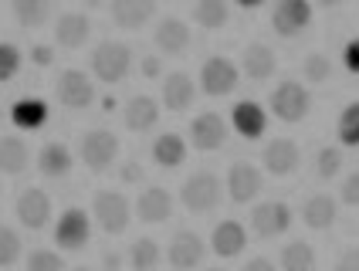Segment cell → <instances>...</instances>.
I'll return each mask as SVG.
<instances>
[{"label": "cell", "mask_w": 359, "mask_h": 271, "mask_svg": "<svg viewBox=\"0 0 359 271\" xmlns=\"http://www.w3.org/2000/svg\"><path fill=\"white\" fill-rule=\"evenodd\" d=\"M92 75L105 85H119L122 78L133 72V48L122 41H99V48L92 51Z\"/></svg>", "instance_id": "6da1fadb"}, {"label": "cell", "mask_w": 359, "mask_h": 271, "mask_svg": "<svg viewBox=\"0 0 359 271\" xmlns=\"http://www.w3.org/2000/svg\"><path fill=\"white\" fill-rule=\"evenodd\" d=\"M79 156L92 173H109L112 163L119 159V136L109 129H88L81 136Z\"/></svg>", "instance_id": "7a4b0ae2"}, {"label": "cell", "mask_w": 359, "mask_h": 271, "mask_svg": "<svg viewBox=\"0 0 359 271\" xmlns=\"http://www.w3.org/2000/svg\"><path fill=\"white\" fill-rule=\"evenodd\" d=\"M268 109H271V116L278 119V122L295 126V122H302V119L309 116L312 95H309V88L302 81H281L278 88L271 92V98H268Z\"/></svg>", "instance_id": "3957f363"}, {"label": "cell", "mask_w": 359, "mask_h": 271, "mask_svg": "<svg viewBox=\"0 0 359 271\" xmlns=\"http://www.w3.org/2000/svg\"><path fill=\"white\" fill-rule=\"evenodd\" d=\"M220 197H224V187H220V180L210 170H197V173H190L183 180V187H180V200H183V207L194 213H207L214 211L220 204Z\"/></svg>", "instance_id": "277c9868"}, {"label": "cell", "mask_w": 359, "mask_h": 271, "mask_svg": "<svg viewBox=\"0 0 359 271\" xmlns=\"http://www.w3.org/2000/svg\"><path fill=\"white\" fill-rule=\"evenodd\" d=\"M92 217H95V224H99L105 234H122L129 227V220H133V204L126 200V194L119 190H99L95 200H92Z\"/></svg>", "instance_id": "5b68a950"}, {"label": "cell", "mask_w": 359, "mask_h": 271, "mask_svg": "<svg viewBox=\"0 0 359 271\" xmlns=\"http://www.w3.org/2000/svg\"><path fill=\"white\" fill-rule=\"evenodd\" d=\"M241 85V68L224 55H214L200 65V92L210 98H224L231 95Z\"/></svg>", "instance_id": "8992f818"}, {"label": "cell", "mask_w": 359, "mask_h": 271, "mask_svg": "<svg viewBox=\"0 0 359 271\" xmlns=\"http://www.w3.org/2000/svg\"><path fill=\"white\" fill-rule=\"evenodd\" d=\"M55 98H58L65 109L72 112H81L95 102V81L85 75L81 68H65L55 81Z\"/></svg>", "instance_id": "52a82bcc"}, {"label": "cell", "mask_w": 359, "mask_h": 271, "mask_svg": "<svg viewBox=\"0 0 359 271\" xmlns=\"http://www.w3.org/2000/svg\"><path fill=\"white\" fill-rule=\"evenodd\" d=\"M92 237V217L81 207H68L61 211L58 224H55V244L61 251H85Z\"/></svg>", "instance_id": "ba28073f"}, {"label": "cell", "mask_w": 359, "mask_h": 271, "mask_svg": "<svg viewBox=\"0 0 359 271\" xmlns=\"http://www.w3.org/2000/svg\"><path fill=\"white\" fill-rule=\"evenodd\" d=\"M312 24V4L309 0H278L271 7V27L278 38H299Z\"/></svg>", "instance_id": "9c48e42d"}, {"label": "cell", "mask_w": 359, "mask_h": 271, "mask_svg": "<svg viewBox=\"0 0 359 271\" xmlns=\"http://www.w3.org/2000/svg\"><path fill=\"white\" fill-rule=\"evenodd\" d=\"M292 220H295V213H292L288 204L264 200V204H258L251 211V231L258 234V237H281V234L292 227Z\"/></svg>", "instance_id": "30bf717a"}, {"label": "cell", "mask_w": 359, "mask_h": 271, "mask_svg": "<svg viewBox=\"0 0 359 271\" xmlns=\"http://www.w3.org/2000/svg\"><path fill=\"white\" fill-rule=\"evenodd\" d=\"M14 213H18L20 227L27 231H44L51 224V197L38 190V187H27L24 194L14 200Z\"/></svg>", "instance_id": "8fae6325"}, {"label": "cell", "mask_w": 359, "mask_h": 271, "mask_svg": "<svg viewBox=\"0 0 359 271\" xmlns=\"http://www.w3.org/2000/svg\"><path fill=\"white\" fill-rule=\"evenodd\" d=\"M224 143H227V122L217 112H200L190 122V146L197 153H217Z\"/></svg>", "instance_id": "7c38bea8"}, {"label": "cell", "mask_w": 359, "mask_h": 271, "mask_svg": "<svg viewBox=\"0 0 359 271\" xmlns=\"http://www.w3.org/2000/svg\"><path fill=\"white\" fill-rule=\"evenodd\" d=\"M231 126H234V133L241 139L255 143V139L268 133V109L261 102H255V98H241L238 105L231 109Z\"/></svg>", "instance_id": "4fadbf2b"}, {"label": "cell", "mask_w": 359, "mask_h": 271, "mask_svg": "<svg viewBox=\"0 0 359 271\" xmlns=\"http://www.w3.org/2000/svg\"><path fill=\"white\" fill-rule=\"evenodd\" d=\"M264 190V176L255 163H234L227 170V194L234 204H251Z\"/></svg>", "instance_id": "5bb4252c"}, {"label": "cell", "mask_w": 359, "mask_h": 271, "mask_svg": "<svg viewBox=\"0 0 359 271\" xmlns=\"http://www.w3.org/2000/svg\"><path fill=\"white\" fill-rule=\"evenodd\" d=\"M261 163H264V170L271 176H292L302 163L299 143H292V139H271L264 146V153H261Z\"/></svg>", "instance_id": "9a60e30c"}, {"label": "cell", "mask_w": 359, "mask_h": 271, "mask_svg": "<svg viewBox=\"0 0 359 271\" xmlns=\"http://www.w3.org/2000/svg\"><path fill=\"white\" fill-rule=\"evenodd\" d=\"M203 258H207V244H203V237H200L197 231L173 234L170 251H166V261H170L173 268H197V265H203Z\"/></svg>", "instance_id": "2e32d148"}, {"label": "cell", "mask_w": 359, "mask_h": 271, "mask_svg": "<svg viewBox=\"0 0 359 271\" xmlns=\"http://www.w3.org/2000/svg\"><path fill=\"white\" fill-rule=\"evenodd\" d=\"M244 248H248V227L238 220H220L210 234V251L217 254L220 261H234Z\"/></svg>", "instance_id": "e0dca14e"}, {"label": "cell", "mask_w": 359, "mask_h": 271, "mask_svg": "<svg viewBox=\"0 0 359 271\" xmlns=\"http://www.w3.org/2000/svg\"><path fill=\"white\" fill-rule=\"evenodd\" d=\"M88 38H92V20H88V14L68 11V14H61V18L55 20V44H58V48L75 51V48H81Z\"/></svg>", "instance_id": "ac0fdd59"}, {"label": "cell", "mask_w": 359, "mask_h": 271, "mask_svg": "<svg viewBox=\"0 0 359 271\" xmlns=\"http://www.w3.org/2000/svg\"><path fill=\"white\" fill-rule=\"evenodd\" d=\"M122 122L129 133H149L160 122V102L153 95H133L122 109Z\"/></svg>", "instance_id": "d6986e66"}, {"label": "cell", "mask_w": 359, "mask_h": 271, "mask_svg": "<svg viewBox=\"0 0 359 271\" xmlns=\"http://www.w3.org/2000/svg\"><path fill=\"white\" fill-rule=\"evenodd\" d=\"M194 102H197V81L194 78L187 72L166 75V81H163V105L170 112H187V109H194Z\"/></svg>", "instance_id": "ffe728a7"}, {"label": "cell", "mask_w": 359, "mask_h": 271, "mask_svg": "<svg viewBox=\"0 0 359 271\" xmlns=\"http://www.w3.org/2000/svg\"><path fill=\"white\" fill-rule=\"evenodd\" d=\"M241 72L251 78V81H268V78L278 72V58H275V51L268 44L251 41L244 48V55H241Z\"/></svg>", "instance_id": "44dd1931"}, {"label": "cell", "mask_w": 359, "mask_h": 271, "mask_svg": "<svg viewBox=\"0 0 359 271\" xmlns=\"http://www.w3.org/2000/svg\"><path fill=\"white\" fill-rule=\"evenodd\" d=\"M48 119H51V109H48L44 98L24 95L11 105V122H14L18 129H24V133H38V129H44Z\"/></svg>", "instance_id": "7402d4cb"}, {"label": "cell", "mask_w": 359, "mask_h": 271, "mask_svg": "<svg viewBox=\"0 0 359 271\" xmlns=\"http://www.w3.org/2000/svg\"><path fill=\"white\" fill-rule=\"evenodd\" d=\"M173 213V197L166 187H146L136 200V217L142 224H163Z\"/></svg>", "instance_id": "603a6c76"}, {"label": "cell", "mask_w": 359, "mask_h": 271, "mask_svg": "<svg viewBox=\"0 0 359 271\" xmlns=\"http://www.w3.org/2000/svg\"><path fill=\"white\" fill-rule=\"evenodd\" d=\"M153 41H156V48H160L163 55H183L187 48H190V27H187V20L180 18H163L156 24V31H153Z\"/></svg>", "instance_id": "cb8c5ba5"}, {"label": "cell", "mask_w": 359, "mask_h": 271, "mask_svg": "<svg viewBox=\"0 0 359 271\" xmlns=\"http://www.w3.org/2000/svg\"><path fill=\"white\" fill-rule=\"evenodd\" d=\"M156 14V0H112V20L126 31H142Z\"/></svg>", "instance_id": "d4e9b609"}, {"label": "cell", "mask_w": 359, "mask_h": 271, "mask_svg": "<svg viewBox=\"0 0 359 271\" xmlns=\"http://www.w3.org/2000/svg\"><path fill=\"white\" fill-rule=\"evenodd\" d=\"M72 166H75V156L72 150L65 146V143H44L38 153V173L44 180H61V176L72 173Z\"/></svg>", "instance_id": "484cf974"}, {"label": "cell", "mask_w": 359, "mask_h": 271, "mask_svg": "<svg viewBox=\"0 0 359 271\" xmlns=\"http://www.w3.org/2000/svg\"><path fill=\"white\" fill-rule=\"evenodd\" d=\"M336 213H339V207L329 194H316L302 204V220L309 231H329L336 224Z\"/></svg>", "instance_id": "4316f807"}, {"label": "cell", "mask_w": 359, "mask_h": 271, "mask_svg": "<svg viewBox=\"0 0 359 271\" xmlns=\"http://www.w3.org/2000/svg\"><path fill=\"white\" fill-rule=\"evenodd\" d=\"M31 163V150L20 136H0V173L20 176Z\"/></svg>", "instance_id": "83f0119b"}, {"label": "cell", "mask_w": 359, "mask_h": 271, "mask_svg": "<svg viewBox=\"0 0 359 271\" xmlns=\"http://www.w3.org/2000/svg\"><path fill=\"white\" fill-rule=\"evenodd\" d=\"M153 163L163 166V170H177L187 163V139L180 133H163L156 143H153Z\"/></svg>", "instance_id": "f1b7e54d"}, {"label": "cell", "mask_w": 359, "mask_h": 271, "mask_svg": "<svg viewBox=\"0 0 359 271\" xmlns=\"http://www.w3.org/2000/svg\"><path fill=\"white\" fill-rule=\"evenodd\" d=\"M11 14L20 27H41L51 18V0H11Z\"/></svg>", "instance_id": "f546056e"}, {"label": "cell", "mask_w": 359, "mask_h": 271, "mask_svg": "<svg viewBox=\"0 0 359 271\" xmlns=\"http://www.w3.org/2000/svg\"><path fill=\"white\" fill-rule=\"evenodd\" d=\"M231 18V4L227 0H197L194 4V20L203 31H220Z\"/></svg>", "instance_id": "4dcf8cb0"}, {"label": "cell", "mask_w": 359, "mask_h": 271, "mask_svg": "<svg viewBox=\"0 0 359 271\" xmlns=\"http://www.w3.org/2000/svg\"><path fill=\"white\" fill-rule=\"evenodd\" d=\"M316 251H312V244L309 241H292V244H285L278 254V265L285 271H309L316 268Z\"/></svg>", "instance_id": "1f68e13d"}, {"label": "cell", "mask_w": 359, "mask_h": 271, "mask_svg": "<svg viewBox=\"0 0 359 271\" xmlns=\"http://www.w3.org/2000/svg\"><path fill=\"white\" fill-rule=\"evenodd\" d=\"M160 261H163L160 244H156L153 237H136V241H133V248H129V265H133L136 271L156 268Z\"/></svg>", "instance_id": "d6a6232c"}, {"label": "cell", "mask_w": 359, "mask_h": 271, "mask_svg": "<svg viewBox=\"0 0 359 271\" xmlns=\"http://www.w3.org/2000/svg\"><path fill=\"white\" fill-rule=\"evenodd\" d=\"M336 136H339L342 146H349V150H356V146H359V98H356V102H349V105L339 112Z\"/></svg>", "instance_id": "836d02e7"}, {"label": "cell", "mask_w": 359, "mask_h": 271, "mask_svg": "<svg viewBox=\"0 0 359 271\" xmlns=\"http://www.w3.org/2000/svg\"><path fill=\"white\" fill-rule=\"evenodd\" d=\"M302 75H305V81H312V85H325V81L332 78V61H329V55L312 51L309 58L302 61Z\"/></svg>", "instance_id": "e575fe53"}, {"label": "cell", "mask_w": 359, "mask_h": 271, "mask_svg": "<svg viewBox=\"0 0 359 271\" xmlns=\"http://www.w3.org/2000/svg\"><path fill=\"white\" fill-rule=\"evenodd\" d=\"M24 65V51L11 41H0V81H11Z\"/></svg>", "instance_id": "d590c367"}, {"label": "cell", "mask_w": 359, "mask_h": 271, "mask_svg": "<svg viewBox=\"0 0 359 271\" xmlns=\"http://www.w3.org/2000/svg\"><path fill=\"white\" fill-rule=\"evenodd\" d=\"M20 261V237L14 227L0 224V268H11Z\"/></svg>", "instance_id": "8d00e7d4"}, {"label": "cell", "mask_w": 359, "mask_h": 271, "mask_svg": "<svg viewBox=\"0 0 359 271\" xmlns=\"http://www.w3.org/2000/svg\"><path fill=\"white\" fill-rule=\"evenodd\" d=\"M339 170H342V150H336V146L319 150V156H316V176L319 180H336Z\"/></svg>", "instance_id": "74e56055"}, {"label": "cell", "mask_w": 359, "mask_h": 271, "mask_svg": "<svg viewBox=\"0 0 359 271\" xmlns=\"http://www.w3.org/2000/svg\"><path fill=\"white\" fill-rule=\"evenodd\" d=\"M31 271H61L65 268V258L58 251H48V248H38V251L27 254V261H24Z\"/></svg>", "instance_id": "f35d334b"}, {"label": "cell", "mask_w": 359, "mask_h": 271, "mask_svg": "<svg viewBox=\"0 0 359 271\" xmlns=\"http://www.w3.org/2000/svg\"><path fill=\"white\" fill-rule=\"evenodd\" d=\"M339 197H342V204H346V207H359V170L342 180Z\"/></svg>", "instance_id": "ab89813d"}, {"label": "cell", "mask_w": 359, "mask_h": 271, "mask_svg": "<svg viewBox=\"0 0 359 271\" xmlns=\"http://www.w3.org/2000/svg\"><path fill=\"white\" fill-rule=\"evenodd\" d=\"M342 65H346V72L359 75V38L346 41V48H342Z\"/></svg>", "instance_id": "60d3db41"}, {"label": "cell", "mask_w": 359, "mask_h": 271, "mask_svg": "<svg viewBox=\"0 0 359 271\" xmlns=\"http://www.w3.org/2000/svg\"><path fill=\"white\" fill-rule=\"evenodd\" d=\"M51 61H55V48L51 44H34L31 48V65L34 68H48Z\"/></svg>", "instance_id": "b9f144b4"}, {"label": "cell", "mask_w": 359, "mask_h": 271, "mask_svg": "<svg viewBox=\"0 0 359 271\" xmlns=\"http://www.w3.org/2000/svg\"><path fill=\"white\" fill-rule=\"evenodd\" d=\"M119 180L126 183V187H136V183H142V166L136 163V159H129V163L119 170Z\"/></svg>", "instance_id": "7bdbcfd3"}, {"label": "cell", "mask_w": 359, "mask_h": 271, "mask_svg": "<svg viewBox=\"0 0 359 271\" xmlns=\"http://www.w3.org/2000/svg\"><path fill=\"white\" fill-rule=\"evenodd\" d=\"M140 72H142V78H160L163 75V61H160V55H146L142 58V65H140Z\"/></svg>", "instance_id": "ee69618b"}, {"label": "cell", "mask_w": 359, "mask_h": 271, "mask_svg": "<svg viewBox=\"0 0 359 271\" xmlns=\"http://www.w3.org/2000/svg\"><path fill=\"white\" fill-rule=\"evenodd\" d=\"M336 268L339 271H359V248H349L336 258Z\"/></svg>", "instance_id": "f6af8a7d"}, {"label": "cell", "mask_w": 359, "mask_h": 271, "mask_svg": "<svg viewBox=\"0 0 359 271\" xmlns=\"http://www.w3.org/2000/svg\"><path fill=\"white\" fill-rule=\"evenodd\" d=\"M271 268H275L271 258H251V261H244V271H271Z\"/></svg>", "instance_id": "bcb514c9"}, {"label": "cell", "mask_w": 359, "mask_h": 271, "mask_svg": "<svg viewBox=\"0 0 359 271\" xmlns=\"http://www.w3.org/2000/svg\"><path fill=\"white\" fill-rule=\"evenodd\" d=\"M234 4H238L241 11H258V7L264 4V0H234Z\"/></svg>", "instance_id": "7dc6e473"}, {"label": "cell", "mask_w": 359, "mask_h": 271, "mask_svg": "<svg viewBox=\"0 0 359 271\" xmlns=\"http://www.w3.org/2000/svg\"><path fill=\"white\" fill-rule=\"evenodd\" d=\"M102 265H105V268H119L122 258H119V254H105V258H102Z\"/></svg>", "instance_id": "c3c4849f"}, {"label": "cell", "mask_w": 359, "mask_h": 271, "mask_svg": "<svg viewBox=\"0 0 359 271\" xmlns=\"http://www.w3.org/2000/svg\"><path fill=\"white\" fill-rule=\"evenodd\" d=\"M116 105H119V102L112 95H102V112H116Z\"/></svg>", "instance_id": "681fc988"}, {"label": "cell", "mask_w": 359, "mask_h": 271, "mask_svg": "<svg viewBox=\"0 0 359 271\" xmlns=\"http://www.w3.org/2000/svg\"><path fill=\"white\" fill-rule=\"evenodd\" d=\"M102 4H105V0H85V7H88V11H99Z\"/></svg>", "instance_id": "f907efd6"}, {"label": "cell", "mask_w": 359, "mask_h": 271, "mask_svg": "<svg viewBox=\"0 0 359 271\" xmlns=\"http://www.w3.org/2000/svg\"><path fill=\"white\" fill-rule=\"evenodd\" d=\"M316 4H319V7H339L342 0H316Z\"/></svg>", "instance_id": "816d5d0a"}, {"label": "cell", "mask_w": 359, "mask_h": 271, "mask_svg": "<svg viewBox=\"0 0 359 271\" xmlns=\"http://www.w3.org/2000/svg\"><path fill=\"white\" fill-rule=\"evenodd\" d=\"M0 122H4V109H0Z\"/></svg>", "instance_id": "f5cc1de1"}, {"label": "cell", "mask_w": 359, "mask_h": 271, "mask_svg": "<svg viewBox=\"0 0 359 271\" xmlns=\"http://www.w3.org/2000/svg\"><path fill=\"white\" fill-rule=\"evenodd\" d=\"M170 4H180V0H170Z\"/></svg>", "instance_id": "db71d44e"}, {"label": "cell", "mask_w": 359, "mask_h": 271, "mask_svg": "<svg viewBox=\"0 0 359 271\" xmlns=\"http://www.w3.org/2000/svg\"><path fill=\"white\" fill-rule=\"evenodd\" d=\"M0 190H4V187H0Z\"/></svg>", "instance_id": "11a10c76"}]
</instances>
